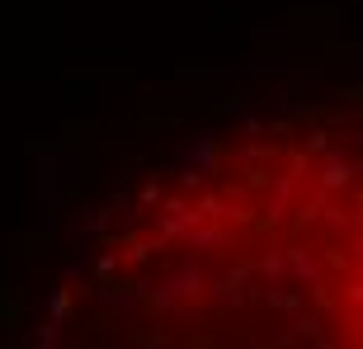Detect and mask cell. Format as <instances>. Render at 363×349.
<instances>
[{
	"label": "cell",
	"instance_id": "cell-1",
	"mask_svg": "<svg viewBox=\"0 0 363 349\" xmlns=\"http://www.w3.org/2000/svg\"><path fill=\"white\" fill-rule=\"evenodd\" d=\"M38 349H363V128L236 123L123 194Z\"/></svg>",
	"mask_w": 363,
	"mask_h": 349
}]
</instances>
